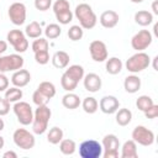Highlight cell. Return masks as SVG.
Segmentation results:
<instances>
[{
  "label": "cell",
  "mask_w": 158,
  "mask_h": 158,
  "mask_svg": "<svg viewBox=\"0 0 158 158\" xmlns=\"http://www.w3.org/2000/svg\"><path fill=\"white\" fill-rule=\"evenodd\" d=\"M74 15L79 21V26H81V28H84V30L94 28L98 22V17H96L94 10L91 9V6L89 4H85V2H81L75 6Z\"/></svg>",
  "instance_id": "cell-1"
},
{
  "label": "cell",
  "mask_w": 158,
  "mask_h": 158,
  "mask_svg": "<svg viewBox=\"0 0 158 158\" xmlns=\"http://www.w3.org/2000/svg\"><path fill=\"white\" fill-rule=\"evenodd\" d=\"M83 83H84V88L85 90H88L89 93H96L101 89V78L95 74V73H88L86 75H84L83 78Z\"/></svg>",
  "instance_id": "cell-16"
},
{
  "label": "cell",
  "mask_w": 158,
  "mask_h": 158,
  "mask_svg": "<svg viewBox=\"0 0 158 158\" xmlns=\"http://www.w3.org/2000/svg\"><path fill=\"white\" fill-rule=\"evenodd\" d=\"M99 107L104 114H115L117 111V109L120 107V101L117 98L112 96V95H106L102 96L100 102H99Z\"/></svg>",
  "instance_id": "cell-15"
},
{
  "label": "cell",
  "mask_w": 158,
  "mask_h": 158,
  "mask_svg": "<svg viewBox=\"0 0 158 158\" xmlns=\"http://www.w3.org/2000/svg\"><path fill=\"white\" fill-rule=\"evenodd\" d=\"M35 60L41 64V65H44L49 62V53H48V49L46 51H38V52H35Z\"/></svg>",
  "instance_id": "cell-38"
},
{
  "label": "cell",
  "mask_w": 158,
  "mask_h": 158,
  "mask_svg": "<svg viewBox=\"0 0 158 158\" xmlns=\"http://www.w3.org/2000/svg\"><path fill=\"white\" fill-rule=\"evenodd\" d=\"M53 12L57 21L60 25H68L73 20V12L70 11V4L67 0H57L53 4Z\"/></svg>",
  "instance_id": "cell-6"
},
{
  "label": "cell",
  "mask_w": 158,
  "mask_h": 158,
  "mask_svg": "<svg viewBox=\"0 0 158 158\" xmlns=\"http://www.w3.org/2000/svg\"><path fill=\"white\" fill-rule=\"evenodd\" d=\"M89 52H90L93 60L99 62V63L105 62L107 59V56H109L106 44L100 40H95L89 44Z\"/></svg>",
  "instance_id": "cell-14"
},
{
  "label": "cell",
  "mask_w": 158,
  "mask_h": 158,
  "mask_svg": "<svg viewBox=\"0 0 158 158\" xmlns=\"http://www.w3.org/2000/svg\"><path fill=\"white\" fill-rule=\"evenodd\" d=\"M52 116V111L47 105L37 106L36 111L33 112V121H32V131L36 135H43L48 128V122Z\"/></svg>",
  "instance_id": "cell-2"
},
{
  "label": "cell",
  "mask_w": 158,
  "mask_h": 158,
  "mask_svg": "<svg viewBox=\"0 0 158 158\" xmlns=\"http://www.w3.org/2000/svg\"><path fill=\"white\" fill-rule=\"evenodd\" d=\"M37 89H38L43 95H46L49 100L56 95V86H54V84L51 83V81H42V83H40V85H38Z\"/></svg>",
  "instance_id": "cell-32"
},
{
  "label": "cell",
  "mask_w": 158,
  "mask_h": 158,
  "mask_svg": "<svg viewBox=\"0 0 158 158\" xmlns=\"http://www.w3.org/2000/svg\"><path fill=\"white\" fill-rule=\"evenodd\" d=\"M69 60H70L69 54L67 52H64V51H58L52 57V64L58 69L67 68L68 64H69Z\"/></svg>",
  "instance_id": "cell-21"
},
{
  "label": "cell",
  "mask_w": 158,
  "mask_h": 158,
  "mask_svg": "<svg viewBox=\"0 0 158 158\" xmlns=\"http://www.w3.org/2000/svg\"><path fill=\"white\" fill-rule=\"evenodd\" d=\"M132 120V112L123 107V109H117L116 111V123L118 126H127Z\"/></svg>",
  "instance_id": "cell-26"
},
{
  "label": "cell",
  "mask_w": 158,
  "mask_h": 158,
  "mask_svg": "<svg viewBox=\"0 0 158 158\" xmlns=\"http://www.w3.org/2000/svg\"><path fill=\"white\" fill-rule=\"evenodd\" d=\"M64 74H67L70 79H73V80H75L77 83H79L83 78H84V68L81 67V65H79V64H73V65H70L65 72H64Z\"/></svg>",
  "instance_id": "cell-25"
},
{
  "label": "cell",
  "mask_w": 158,
  "mask_h": 158,
  "mask_svg": "<svg viewBox=\"0 0 158 158\" xmlns=\"http://www.w3.org/2000/svg\"><path fill=\"white\" fill-rule=\"evenodd\" d=\"M135 22L139 26H148L153 22V14L147 10H139L135 14Z\"/></svg>",
  "instance_id": "cell-23"
},
{
  "label": "cell",
  "mask_w": 158,
  "mask_h": 158,
  "mask_svg": "<svg viewBox=\"0 0 158 158\" xmlns=\"http://www.w3.org/2000/svg\"><path fill=\"white\" fill-rule=\"evenodd\" d=\"M157 59H158V57L156 56L153 58V68H154V70H158V68H157Z\"/></svg>",
  "instance_id": "cell-48"
},
{
  "label": "cell",
  "mask_w": 158,
  "mask_h": 158,
  "mask_svg": "<svg viewBox=\"0 0 158 158\" xmlns=\"http://www.w3.org/2000/svg\"><path fill=\"white\" fill-rule=\"evenodd\" d=\"M52 6V0H35V7L40 11H47Z\"/></svg>",
  "instance_id": "cell-40"
},
{
  "label": "cell",
  "mask_w": 158,
  "mask_h": 158,
  "mask_svg": "<svg viewBox=\"0 0 158 158\" xmlns=\"http://www.w3.org/2000/svg\"><path fill=\"white\" fill-rule=\"evenodd\" d=\"M42 32H43V30L37 21L30 22L25 28V35L30 38H38V37H41Z\"/></svg>",
  "instance_id": "cell-27"
},
{
  "label": "cell",
  "mask_w": 158,
  "mask_h": 158,
  "mask_svg": "<svg viewBox=\"0 0 158 158\" xmlns=\"http://www.w3.org/2000/svg\"><path fill=\"white\" fill-rule=\"evenodd\" d=\"M144 116H146L147 118H151V120L156 118V117L158 116V105L153 104L149 109H147V110L144 111Z\"/></svg>",
  "instance_id": "cell-41"
},
{
  "label": "cell",
  "mask_w": 158,
  "mask_h": 158,
  "mask_svg": "<svg viewBox=\"0 0 158 158\" xmlns=\"http://www.w3.org/2000/svg\"><path fill=\"white\" fill-rule=\"evenodd\" d=\"M153 41L152 33L148 30H141L138 31L131 40V46L135 51L137 52H143L146 48H148L151 46Z\"/></svg>",
  "instance_id": "cell-13"
},
{
  "label": "cell",
  "mask_w": 158,
  "mask_h": 158,
  "mask_svg": "<svg viewBox=\"0 0 158 158\" xmlns=\"http://www.w3.org/2000/svg\"><path fill=\"white\" fill-rule=\"evenodd\" d=\"M30 80H31V74H30V72L28 70H26V69H19V70H16V72H14V74H12V77H11V83L15 85V86H17V88H23V86H26L28 83H30Z\"/></svg>",
  "instance_id": "cell-18"
},
{
  "label": "cell",
  "mask_w": 158,
  "mask_h": 158,
  "mask_svg": "<svg viewBox=\"0 0 158 158\" xmlns=\"http://www.w3.org/2000/svg\"><path fill=\"white\" fill-rule=\"evenodd\" d=\"M118 20H120V16L116 11L114 10H106L104 11L101 15H100V25L105 28H112L115 27L117 23H118Z\"/></svg>",
  "instance_id": "cell-17"
},
{
  "label": "cell",
  "mask_w": 158,
  "mask_h": 158,
  "mask_svg": "<svg viewBox=\"0 0 158 158\" xmlns=\"http://www.w3.org/2000/svg\"><path fill=\"white\" fill-rule=\"evenodd\" d=\"M14 114L17 117V121L23 125V126H28L32 123L33 121V111L32 107L28 102L26 101H16L15 105L12 106Z\"/></svg>",
  "instance_id": "cell-4"
},
{
  "label": "cell",
  "mask_w": 158,
  "mask_h": 158,
  "mask_svg": "<svg viewBox=\"0 0 158 158\" xmlns=\"http://www.w3.org/2000/svg\"><path fill=\"white\" fill-rule=\"evenodd\" d=\"M6 40L17 53H23L28 48V41L26 38V35L21 30H10Z\"/></svg>",
  "instance_id": "cell-9"
},
{
  "label": "cell",
  "mask_w": 158,
  "mask_h": 158,
  "mask_svg": "<svg viewBox=\"0 0 158 158\" xmlns=\"http://www.w3.org/2000/svg\"><path fill=\"white\" fill-rule=\"evenodd\" d=\"M31 47H32L33 53L35 52H38V51H46V49H48V41L46 38L38 37V38H36L32 42V46Z\"/></svg>",
  "instance_id": "cell-37"
},
{
  "label": "cell",
  "mask_w": 158,
  "mask_h": 158,
  "mask_svg": "<svg viewBox=\"0 0 158 158\" xmlns=\"http://www.w3.org/2000/svg\"><path fill=\"white\" fill-rule=\"evenodd\" d=\"M6 49H7V42H5V41L0 40V54H2Z\"/></svg>",
  "instance_id": "cell-45"
},
{
  "label": "cell",
  "mask_w": 158,
  "mask_h": 158,
  "mask_svg": "<svg viewBox=\"0 0 158 158\" xmlns=\"http://www.w3.org/2000/svg\"><path fill=\"white\" fill-rule=\"evenodd\" d=\"M7 15L10 17V21L16 25V26H21L25 23L26 21V6L22 2L15 1L9 6L7 10Z\"/></svg>",
  "instance_id": "cell-12"
},
{
  "label": "cell",
  "mask_w": 158,
  "mask_h": 158,
  "mask_svg": "<svg viewBox=\"0 0 158 158\" xmlns=\"http://www.w3.org/2000/svg\"><path fill=\"white\" fill-rule=\"evenodd\" d=\"M157 4H158V1L156 0V1H153V4H152V10H153V14H156V15H158V9H157Z\"/></svg>",
  "instance_id": "cell-46"
},
{
  "label": "cell",
  "mask_w": 158,
  "mask_h": 158,
  "mask_svg": "<svg viewBox=\"0 0 158 158\" xmlns=\"http://www.w3.org/2000/svg\"><path fill=\"white\" fill-rule=\"evenodd\" d=\"M4 128H5V122H4V120H2L1 116H0V132H1Z\"/></svg>",
  "instance_id": "cell-47"
},
{
  "label": "cell",
  "mask_w": 158,
  "mask_h": 158,
  "mask_svg": "<svg viewBox=\"0 0 158 158\" xmlns=\"http://www.w3.org/2000/svg\"><path fill=\"white\" fill-rule=\"evenodd\" d=\"M79 156L81 158H100L102 156V146L99 141L86 139L79 146Z\"/></svg>",
  "instance_id": "cell-5"
},
{
  "label": "cell",
  "mask_w": 158,
  "mask_h": 158,
  "mask_svg": "<svg viewBox=\"0 0 158 158\" xmlns=\"http://www.w3.org/2000/svg\"><path fill=\"white\" fill-rule=\"evenodd\" d=\"M0 58H1V54H0Z\"/></svg>",
  "instance_id": "cell-51"
},
{
  "label": "cell",
  "mask_w": 158,
  "mask_h": 158,
  "mask_svg": "<svg viewBox=\"0 0 158 158\" xmlns=\"http://www.w3.org/2000/svg\"><path fill=\"white\" fill-rule=\"evenodd\" d=\"M122 62H121V59H118L117 57H111V58H109V59H106V65H105V68H106V72L109 73V74H111V75H116V74H118L121 70H122Z\"/></svg>",
  "instance_id": "cell-24"
},
{
  "label": "cell",
  "mask_w": 158,
  "mask_h": 158,
  "mask_svg": "<svg viewBox=\"0 0 158 158\" xmlns=\"http://www.w3.org/2000/svg\"><path fill=\"white\" fill-rule=\"evenodd\" d=\"M149 63H151V58H149V56L147 53L137 52V53H135L133 56H131L126 60L125 65H126V69L128 72L136 74V73H139V72L144 70L146 68H148Z\"/></svg>",
  "instance_id": "cell-3"
},
{
  "label": "cell",
  "mask_w": 158,
  "mask_h": 158,
  "mask_svg": "<svg viewBox=\"0 0 158 158\" xmlns=\"http://www.w3.org/2000/svg\"><path fill=\"white\" fill-rule=\"evenodd\" d=\"M32 101L37 106H40V105H47V102L49 101V99L46 95H43L38 89H36L35 93H33V95H32Z\"/></svg>",
  "instance_id": "cell-39"
},
{
  "label": "cell",
  "mask_w": 158,
  "mask_h": 158,
  "mask_svg": "<svg viewBox=\"0 0 158 158\" xmlns=\"http://www.w3.org/2000/svg\"><path fill=\"white\" fill-rule=\"evenodd\" d=\"M154 102H153V99L151 98V96H148V95H141V96H138V99L136 100V106H137V109L139 110V111H146L147 109H149L152 105H153Z\"/></svg>",
  "instance_id": "cell-34"
},
{
  "label": "cell",
  "mask_w": 158,
  "mask_h": 158,
  "mask_svg": "<svg viewBox=\"0 0 158 158\" xmlns=\"http://www.w3.org/2000/svg\"><path fill=\"white\" fill-rule=\"evenodd\" d=\"M101 146H102V157L104 158H117L118 157L120 141L116 135L109 133V135L104 136Z\"/></svg>",
  "instance_id": "cell-8"
},
{
  "label": "cell",
  "mask_w": 158,
  "mask_h": 158,
  "mask_svg": "<svg viewBox=\"0 0 158 158\" xmlns=\"http://www.w3.org/2000/svg\"><path fill=\"white\" fill-rule=\"evenodd\" d=\"M123 88H125V90L127 93L135 94V93H137L141 89V79L137 75H135V74L128 75L123 80Z\"/></svg>",
  "instance_id": "cell-19"
},
{
  "label": "cell",
  "mask_w": 158,
  "mask_h": 158,
  "mask_svg": "<svg viewBox=\"0 0 158 158\" xmlns=\"http://www.w3.org/2000/svg\"><path fill=\"white\" fill-rule=\"evenodd\" d=\"M12 139H14V143L19 148L25 149V151L33 148L35 143H36L33 133H31L26 128H17V130H15V132L12 135Z\"/></svg>",
  "instance_id": "cell-7"
},
{
  "label": "cell",
  "mask_w": 158,
  "mask_h": 158,
  "mask_svg": "<svg viewBox=\"0 0 158 158\" xmlns=\"http://www.w3.org/2000/svg\"><path fill=\"white\" fill-rule=\"evenodd\" d=\"M23 58L20 54H9L0 58V73L16 72L23 67Z\"/></svg>",
  "instance_id": "cell-10"
},
{
  "label": "cell",
  "mask_w": 158,
  "mask_h": 158,
  "mask_svg": "<svg viewBox=\"0 0 158 158\" xmlns=\"http://www.w3.org/2000/svg\"><path fill=\"white\" fill-rule=\"evenodd\" d=\"M22 90L17 86H12V88H7L5 90V99L9 101V102H16V101H20L22 99Z\"/></svg>",
  "instance_id": "cell-31"
},
{
  "label": "cell",
  "mask_w": 158,
  "mask_h": 158,
  "mask_svg": "<svg viewBox=\"0 0 158 158\" xmlns=\"http://www.w3.org/2000/svg\"><path fill=\"white\" fill-rule=\"evenodd\" d=\"M132 139L141 144V146H152L153 142H154V133L152 130L147 128L146 126H142V125H138L133 128L132 131Z\"/></svg>",
  "instance_id": "cell-11"
},
{
  "label": "cell",
  "mask_w": 158,
  "mask_h": 158,
  "mask_svg": "<svg viewBox=\"0 0 158 158\" xmlns=\"http://www.w3.org/2000/svg\"><path fill=\"white\" fill-rule=\"evenodd\" d=\"M132 2H135V4H139V2H142L143 0H131Z\"/></svg>",
  "instance_id": "cell-50"
},
{
  "label": "cell",
  "mask_w": 158,
  "mask_h": 158,
  "mask_svg": "<svg viewBox=\"0 0 158 158\" xmlns=\"http://www.w3.org/2000/svg\"><path fill=\"white\" fill-rule=\"evenodd\" d=\"M2 157L4 158H17V153L14 152V151H7L2 154Z\"/></svg>",
  "instance_id": "cell-44"
},
{
  "label": "cell",
  "mask_w": 158,
  "mask_h": 158,
  "mask_svg": "<svg viewBox=\"0 0 158 158\" xmlns=\"http://www.w3.org/2000/svg\"><path fill=\"white\" fill-rule=\"evenodd\" d=\"M137 143L133 139L126 141L121 147V158H137Z\"/></svg>",
  "instance_id": "cell-20"
},
{
  "label": "cell",
  "mask_w": 158,
  "mask_h": 158,
  "mask_svg": "<svg viewBox=\"0 0 158 158\" xmlns=\"http://www.w3.org/2000/svg\"><path fill=\"white\" fill-rule=\"evenodd\" d=\"M80 105L83 106V110H84L86 114H95V112L98 111V109H99V102H98L96 99L93 98V96L85 98V99L81 101Z\"/></svg>",
  "instance_id": "cell-30"
},
{
  "label": "cell",
  "mask_w": 158,
  "mask_h": 158,
  "mask_svg": "<svg viewBox=\"0 0 158 158\" xmlns=\"http://www.w3.org/2000/svg\"><path fill=\"white\" fill-rule=\"evenodd\" d=\"M78 84H79V83H77L75 80L70 79L67 74L63 73V75H62V78H60V85H62V88H63L65 91H73V90L78 86Z\"/></svg>",
  "instance_id": "cell-36"
},
{
  "label": "cell",
  "mask_w": 158,
  "mask_h": 158,
  "mask_svg": "<svg viewBox=\"0 0 158 158\" xmlns=\"http://www.w3.org/2000/svg\"><path fill=\"white\" fill-rule=\"evenodd\" d=\"M4 144H5V141H4V137H1L0 136V149L4 147Z\"/></svg>",
  "instance_id": "cell-49"
},
{
  "label": "cell",
  "mask_w": 158,
  "mask_h": 158,
  "mask_svg": "<svg viewBox=\"0 0 158 158\" xmlns=\"http://www.w3.org/2000/svg\"><path fill=\"white\" fill-rule=\"evenodd\" d=\"M67 35H68L69 40H72V41H79V40L83 38L84 31H83L81 26H79V25H73V26L69 27Z\"/></svg>",
  "instance_id": "cell-35"
},
{
  "label": "cell",
  "mask_w": 158,
  "mask_h": 158,
  "mask_svg": "<svg viewBox=\"0 0 158 158\" xmlns=\"http://www.w3.org/2000/svg\"><path fill=\"white\" fill-rule=\"evenodd\" d=\"M10 111V102L6 99H0V116L6 115Z\"/></svg>",
  "instance_id": "cell-42"
},
{
  "label": "cell",
  "mask_w": 158,
  "mask_h": 158,
  "mask_svg": "<svg viewBox=\"0 0 158 158\" xmlns=\"http://www.w3.org/2000/svg\"><path fill=\"white\" fill-rule=\"evenodd\" d=\"M81 101H80V98L74 94V93H68L65 94L63 98H62V105L65 107V109H69V110H74V109H78L80 106Z\"/></svg>",
  "instance_id": "cell-22"
},
{
  "label": "cell",
  "mask_w": 158,
  "mask_h": 158,
  "mask_svg": "<svg viewBox=\"0 0 158 158\" xmlns=\"http://www.w3.org/2000/svg\"><path fill=\"white\" fill-rule=\"evenodd\" d=\"M7 88H9V78L4 73H0V93L5 91Z\"/></svg>",
  "instance_id": "cell-43"
},
{
  "label": "cell",
  "mask_w": 158,
  "mask_h": 158,
  "mask_svg": "<svg viewBox=\"0 0 158 158\" xmlns=\"http://www.w3.org/2000/svg\"><path fill=\"white\" fill-rule=\"evenodd\" d=\"M63 130L54 126L52 128H49L48 133H47V141L51 143V144H58L62 139H63Z\"/></svg>",
  "instance_id": "cell-29"
},
{
  "label": "cell",
  "mask_w": 158,
  "mask_h": 158,
  "mask_svg": "<svg viewBox=\"0 0 158 158\" xmlns=\"http://www.w3.org/2000/svg\"><path fill=\"white\" fill-rule=\"evenodd\" d=\"M60 33H62V28H60V26L57 25V23H49V25H47V27L44 28V35H46V37L49 38V40H56V38H58V37L60 36Z\"/></svg>",
  "instance_id": "cell-33"
},
{
  "label": "cell",
  "mask_w": 158,
  "mask_h": 158,
  "mask_svg": "<svg viewBox=\"0 0 158 158\" xmlns=\"http://www.w3.org/2000/svg\"><path fill=\"white\" fill-rule=\"evenodd\" d=\"M75 149H77V144L70 138H65V139H62L59 142V151L64 156H72V154H74L75 153Z\"/></svg>",
  "instance_id": "cell-28"
}]
</instances>
